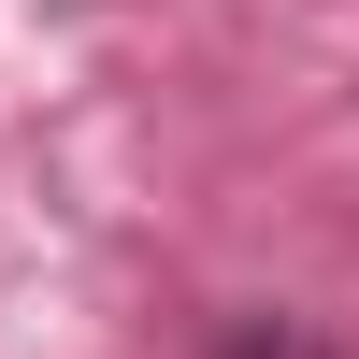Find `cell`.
<instances>
[{
	"label": "cell",
	"mask_w": 359,
	"mask_h": 359,
	"mask_svg": "<svg viewBox=\"0 0 359 359\" xmlns=\"http://www.w3.org/2000/svg\"><path fill=\"white\" fill-rule=\"evenodd\" d=\"M216 359H331V345L287 331V316H245V331H216Z\"/></svg>",
	"instance_id": "obj_1"
}]
</instances>
